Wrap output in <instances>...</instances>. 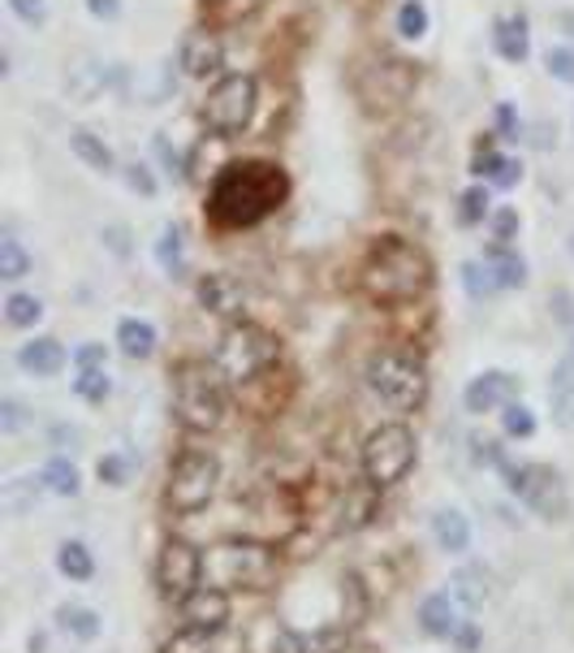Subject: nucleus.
Returning a JSON list of instances; mask_svg holds the SVG:
<instances>
[{"label": "nucleus", "instance_id": "obj_19", "mask_svg": "<svg viewBox=\"0 0 574 653\" xmlns=\"http://www.w3.org/2000/svg\"><path fill=\"white\" fill-rule=\"evenodd\" d=\"M18 368L31 372V377H57L65 368V347L57 338H31L18 347Z\"/></svg>", "mask_w": 574, "mask_h": 653}, {"label": "nucleus", "instance_id": "obj_1", "mask_svg": "<svg viewBox=\"0 0 574 653\" xmlns=\"http://www.w3.org/2000/svg\"><path fill=\"white\" fill-rule=\"evenodd\" d=\"M289 174L277 161H230L208 191V217L221 230H251L289 199Z\"/></svg>", "mask_w": 574, "mask_h": 653}, {"label": "nucleus", "instance_id": "obj_22", "mask_svg": "<svg viewBox=\"0 0 574 653\" xmlns=\"http://www.w3.org/2000/svg\"><path fill=\"white\" fill-rule=\"evenodd\" d=\"M493 44H497L501 61H510V65H522V61H527V53H531L527 18H522V13H510V18H501V22H497V31H493Z\"/></svg>", "mask_w": 574, "mask_h": 653}, {"label": "nucleus", "instance_id": "obj_37", "mask_svg": "<svg viewBox=\"0 0 574 653\" xmlns=\"http://www.w3.org/2000/svg\"><path fill=\"white\" fill-rule=\"evenodd\" d=\"M302 641H307V653H342L345 641H350V628L345 623H324Z\"/></svg>", "mask_w": 574, "mask_h": 653}, {"label": "nucleus", "instance_id": "obj_6", "mask_svg": "<svg viewBox=\"0 0 574 653\" xmlns=\"http://www.w3.org/2000/svg\"><path fill=\"white\" fill-rule=\"evenodd\" d=\"M363 377H367V390L394 412H419L428 403V368L423 359L406 351H376L367 359Z\"/></svg>", "mask_w": 574, "mask_h": 653}, {"label": "nucleus", "instance_id": "obj_44", "mask_svg": "<svg viewBox=\"0 0 574 653\" xmlns=\"http://www.w3.org/2000/svg\"><path fill=\"white\" fill-rule=\"evenodd\" d=\"M13 18L26 22V26H44L48 22V0H9Z\"/></svg>", "mask_w": 574, "mask_h": 653}, {"label": "nucleus", "instance_id": "obj_8", "mask_svg": "<svg viewBox=\"0 0 574 653\" xmlns=\"http://www.w3.org/2000/svg\"><path fill=\"white\" fill-rule=\"evenodd\" d=\"M260 109V78L255 74H221L203 96V126L221 139L242 134Z\"/></svg>", "mask_w": 574, "mask_h": 653}, {"label": "nucleus", "instance_id": "obj_25", "mask_svg": "<svg viewBox=\"0 0 574 653\" xmlns=\"http://www.w3.org/2000/svg\"><path fill=\"white\" fill-rule=\"evenodd\" d=\"M432 536H437V545L445 554H462L471 545V524H466L462 511H437L432 515Z\"/></svg>", "mask_w": 574, "mask_h": 653}, {"label": "nucleus", "instance_id": "obj_50", "mask_svg": "<svg viewBox=\"0 0 574 653\" xmlns=\"http://www.w3.org/2000/svg\"><path fill=\"white\" fill-rule=\"evenodd\" d=\"M518 178H522V165H518L515 156H506V165L497 170V178H493V186H515Z\"/></svg>", "mask_w": 574, "mask_h": 653}, {"label": "nucleus", "instance_id": "obj_51", "mask_svg": "<svg viewBox=\"0 0 574 653\" xmlns=\"http://www.w3.org/2000/svg\"><path fill=\"white\" fill-rule=\"evenodd\" d=\"M497 126H501V134H518V121H515V109L510 105H497Z\"/></svg>", "mask_w": 574, "mask_h": 653}, {"label": "nucleus", "instance_id": "obj_36", "mask_svg": "<svg viewBox=\"0 0 574 653\" xmlns=\"http://www.w3.org/2000/svg\"><path fill=\"white\" fill-rule=\"evenodd\" d=\"M462 286H466L471 298H493L501 291V282L493 277V269H488L484 260H466V264H462Z\"/></svg>", "mask_w": 574, "mask_h": 653}, {"label": "nucleus", "instance_id": "obj_34", "mask_svg": "<svg viewBox=\"0 0 574 653\" xmlns=\"http://www.w3.org/2000/svg\"><path fill=\"white\" fill-rule=\"evenodd\" d=\"M493 217V199H488V186H466L459 199V221L462 226H484Z\"/></svg>", "mask_w": 574, "mask_h": 653}, {"label": "nucleus", "instance_id": "obj_27", "mask_svg": "<svg viewBox=\"0 0 574 653\" xmlns=\"http://www.w3.org/2000/svg\"><path fill=\"white\" fill-rule=\"evenodd\" d=\"M57 623L60 632H69L74 641H96L100 636V614L91 606H60Z\"/></svg>", "mask_w": 574, "mask_h": 653}, {"label": "nucleus", "instance_id": "obj_4", "mask_svg": "<svg viewBox=\"0 0 574 653\" xmlns=\"http://www.w3.org/2000/svg\"><path fill=\"white\" fill-rule=\"evenodd\" d=\"M203 576H208V585H221V589L264 594L277 580V549L255 536H238V541L217 545L203 558Z\"/></svg>", "mask_w": 574, "mask_h": 653}, {"label": "nucleus", "instance_id": "obj_26", "mask_svg": "<svg viewBox=\"0 0 574 653\" xmlns=\"http://www.w3.org/2000/svg\"><path fill=\"white\" fill-rule=\"evenodd\" d=\"M156 264L169 273V277H181L186 273V235L181 226H165L161 238H156Z\"/></svg>", "mask_w": 574, "mask_h": 653}, {"label": "nucleus", "instance_id": "obj_39", "mask_svg": "<svg viewBox=\"0 0 574 653\" xmlns=\"http://www.w3.org/2000/svg\"><path fill=\"white\" fill-rule=\"evenodd\" d=\"M501 428H506V437H531L536 433V412L527 407V403H510V407H501Z\"/></svg>", "mask_w": 574, "mask_h": 653}, {"label": "nucleus", "instance_id": "obj_52", "mask_svg": "<svg viewBox=\"0 0 574 653\" xmlns=\"http://www.w3.org/2000/svg\"><path fill=\"white\" fill-rule=\"evenodd\" d=\"M109 238H113L117 255H125V242H121V238H125V230H121V226H113V230H109Z\"/></svg>", "mask_w": 574, "mask_h": 653}, {"label": "nucleus", "instance_id": "obj_33", "mask_svg": "<svg viewBox=\"0 0 574 653\" xmlns=\"http://www.w3.org/2000/svg\"><path fill=\"white\" fill-rule=\"evenodd\" d=\"M74 394H78L82 403H104V399L113 394V377H109V368H78Z\"/></svg>", "mask_w": 574, "mask_h": 653}, {"label": "nucleus", "instance_id": "obj_15", "mask_svg": "<svg viewBox=\"0 0 574 653\" xmlns=\"http://www.w3.org/2000/svg\"><path fill=\"white\" fill-rule=\"evenodd\" d=\"M221 69H225V44H221L217 31L199 26V31H190L181 40V74L186 78L208 83V78H221Z\"/></svg>", "mask_w": 574, "mask_h": 653}, {"label": "nucleus", "instance_id": "obj_31", "mask_svg": "<svg viewBox=\"0 0 574 653\" xmlns=\"http://www.w3.org/2000/svg\"><path fill=\"white\" fill-rule=\"evenodd\" d=\"M31 273V255L22 247L18 235H4L0 238V282H22Z\"/></svg>", "mask_w": 574, "mask_h": 653}, {"label": "nucleus", "instance_id": "obj_40", "mask_svg": "<svg viewBox=\"0 0 574 653\" xmlns=\"http://www.w3.org/2000/svg\"><path fill=\"white\" fill-rule=\"evenodd\" d=\"M454 597H459L466 610H479V606H484V597H488L484 576H479V572H459V576H454Z\"/></svg>", "mask_w": 574, "mask_h": 653}, {"label": "nucleus", "instance_id": "obj_47", "mask_svg": "<svg viewBox=\"0 0 574 653\" xmlns=\"http://www.w3.org/2000/svg\"><path fill=\"white\" fill-rule=\"evenodd\" d=\"M22 424H26V412H22V403L4 399V403H0V428H4V433H18Z\"/></svg>", "mask_w": 574, "mask_h": 653}, {"label": "nucleus", "instance_id": "obj_43", "mask_svg": "<svg viewBox=\"0 0 574 653\" xmlns=\"http://www.w3.org/2000/svg\"><path fill=\"white\" fill-rule=\"evenodd\" d=\"M125 186L134 191V195H143V199H152L161 186H156V178H152V170L143 165V161H134V165H125Z\"/></svg>", "mask_w": 574, "mask_h": 653}, {"label": "nucleus", "instance_id": "obj_9", "mask_svg": "<svg viewBox=\"0 0 574 653\" xmlns=\"http://www.w3.org/2000/svg\"><path fill=\"white\" fill-rule=\"evenodd\" d=\"M217 485H221V459L212 450H203V446H186L173 459L165 498H169V507L177 515H195V511H203L212 502Z\"/></svg>", "mask_w": 574, "mask_h": 653}, {"label": "nucleus", "instance_id": "obj_30", "mask_svg": "<svg viewBox=\"0 0 574 653\" xmlns=\"http://www.w3.org/2000/svg\"><path fill=\"white\" fill-rule=\"evenodd\" d=\"M57 567H60V576H69V580H91V576H96V558H91V549H87L82 541H65V545H60Z\"/></svg>", "mask_w": 574, "mask_h": 653}, {"label": "nucleus", "instance_id": "obj_2", "mask_svg": "<svg viewBox=\"0 0 574 653\" xmlns=\"http://www.w3.org/2000/svg\"><path fill=\"white\" fill-rule=\"evenodd\" d=\"M358 286L376 307H406L432 291V260L419 242L398 235L376 238L363 255Z\"/></svg>", "mask_w": 574, "mask_h": 653}, {"label": "nucleus", "instance_id": "obj_13", "mask_svg": "<svg viewBox=\"0 0 574 653\" xmlns=\"http://www.w3.org/2000/svg\"><path fill=\"white\" fill-rule=\"evenodd\" d=\"M518 390H522V381H518V377L501 372V368H488V372H479V377H471V381H466L462 403H466V412H471V416H488V412L510 407V403L518 399Z\"/></svg>", "mask_w": 574, "mask_h": 653}, {"label": "nucleus", "instance_id": "obj_10", "mask_svg": "<svg viewBox=\"0 0 574 653\" xmlns=\"http://www.w3.org/2000/svg\"><path fill=\"white\" fill-rule=\"evenodd\" d=\"M506 480H510V493H515L518 502H527L540 520H549V524H558V520H566L571 515V493H566V480L562 472H553L549 464H506L501 468Z\"/></svg>", "mask_w": 574, "mask_h": 653}, {"label": "nucleus", "instance_id": "obj_23", "mask_svg": "<svg viewBox=\"0 0 574 653\" xmlns=\"http://www.w3.org/2000/svg\"><path fill=\"white\" fill-rule=\"evenodd\" d=\"M117 347H121L125 359H152L156 356V325L152 320H139V316L121 320L117 325Z\"/></svg>", "mask_w": 574, "mask_h": 653}, {"label": "nucleus", "instance_id": "obj_46", "mask_svg": "<svg viewBox=\"0 0 574 653\" xmlns=\"http://www.w3.org/2000/svg\"><path fill=\"white\" fill-rule=\"evenodd\" d=\"M100 480H104V485H125V480H130V464H125L121 455H104V459H100Z\"/></svg>", "mask_w": 574, "mask_h": 653}, {"label": "nucleus", "instance_id": "obj_11", "mask_svg": "<svg viewBox=\"0 0 574 653\" xmlns=\"http://www.w3.org/2000/svg\"><path fill=\"white\" fill-rule=\"evenodd\" d=\"M415 83H419V69L402 57H376L372 65H363L358 69V100L367 105V109H398L410 100V91H415Z\"/></svg>", "mask_w": 574, "mask_h": 653}, {"label": "nucleus", "instance_id": "obj_38", "mask_svg": "<svg viewBox=\"0 0 574 653\" xmlns=\"http://www.w3.org/2000/svg\"><path fill=\"white\" fill-rule=\"evenodd\" d=\"M501 165H506V156L497 152L493 134H488V139H479V143H475V156H471V174H475V178H488V182H493Z\"/></svg>", "mask_w": 574, "mask_h": 653}, {"label": "nucleus", "instance_id": "obj_17", "mask_svg": "<svg viewBox=\"0 0 574 653\" xmlns=\"http://www.w3.org/2000/svg\"><path fill=\"white\" fill-rule=\"evenodd\" d=\"M462 601L454 594H432L419 601V628L432 641H454L462 632Z\"/></svg>", "mask_w": 574, "mask_h": 653}, {"label": "nucleus", "instance_id": "obj_3", "mask_svg": "<svg viewBox=\"0 0 574 653\" xmlns=\"http://www.w3.org/2000/svg\"><path fill=\"white\" fill-rule=\"evenodd\" d=\"M173 416L186 433H217L225 420V372L208 359H181L173 368Z\"/></svg>", "mask_w": 574, "mask_h": 653}, {"label": "nucleus", "instance_id": "obj_28", "mask_svg": "<svg viewBox=\"0 0 574 653\" xmlns=\"http://www.w3.org/2000/svg\"><path fill=\"white\" fill-rule=\"evenodd\" d=\"M221 636L225 632H208V628H186L181 623V632L173 641H165L161 653H221Z\"/></svg>", "mask_w": 574, "mask_h": 653}, {"label": "nucleus", "instance_id": "obj_7", "mask_svg": "<svg viewBox=\"0 0 574 653\" xmlns=\"http://www.w3.org/2000/svg\"><path fill=\"white\" fill-rule=\"evenodd\" d=\"M415 455H419L415 433H410L406 424H398V420H389V424H380V428L367 433V442H363V450H358V468H363V476H367L372 485L394 489V485H402L406 472L415 468Z\"/></svg>", "mask_w": 574, "mask_h": 653}, {"label": "nucleus", "instance_id": "obj_5", "mask_svg": "<svg viewBox=\"0 0 574 653\" xmlns=\"http://www.w3.org/2000/svg\"><path fill=\"white\" fill-rule=\"evenodd\" d=\"M277 359H282V342H277L273 329H264V325H255V320H230V329H225L221 342H217V359H212V363L225 372L230 385H251V381H260Z\"/></svg>", "mask_w": 574, "mask_h": 653}, {"label": "nucleus", "instance_id": "obj_29", "mask_svg": "<svg viewBox=\"0 0 574 653\" xmlns=\"http://www.w3.org/2000/svg\"><path fill=\"white\" fill-rule=\"evenodd\" d=\"M40 480L57 493V498H74L78 489H82V476H78V468L65 459V455H53L48 464H44V472H40Z\"/></svg>", "mask_w": 574, "mask_h": 653}, {"label": "nucleus", "instance_id": "obj_49", "mask_svg": "<svg viewBox=\"0 0 574 653\" xmlns=\"http://www.w3.org/2000/svg\"><path fill=\"white\" fill-rule=\"evenodd\" d=\"M87 13L96 22H117L121 18V0H87Z\"/></svg>", "mask_w": 574, "mask_h": 653}, {"label": "nucleus", "instance_id": "obj_21", "mask_svg": "<svg viewBox=\"0 0 574 653\" xmlns=\"http://www.w3.org/2000/svg\"><path fill=\"white\" fill-rule=\"evenodd\" d=\"M69 152H74L91 174H113L117 170L113 148H109L100 134H91V130H69Z\"/></svg>", "mask_w": 574, "mask_h": 653}, {"label": "nucleus", "instance_id": "obj_35", "mask_svg": "<svg viewBox=\"0 0 574 653\" xmlns=\"http://www.w3.org/2000/svg\"><path fill=\"white\" fill-rule=\"evenodd\" d=\"M428 26H432L428 0H402V9H398V35L415 44V40H423V35H428Z\"/></svg>", "mask_w": 574, "mask_h": 653}, {"label": "nucleus", "instance_id": "obj_18", "mask_svg": "<svg viewBox=\"0 0 574 653\" xmlns=\"http://www.w3.org/2000/svg\"><path fill=\"white\" fill-rule=\"evenodd\" d=\"M479 260L493 269V277L501 282V291H518V286H527V260L518 255L515 242L493 238V242L484 247V255H479Z\"/></svg>", "mask_w": 574, "mask_h": 653}, {"label": "nucleus", "instance_id": "obj_45", "mask_svg": "<svg viewBox=\"0 0 574 653\" xmlns=\"http://www.w3.org/2000/svg\"><path fill=\"white\" fill-rule=\"evenodd\" d=\"M268 653H307V641H302V632L273 628V632H268Z\"/></svg>", "mask_w": 574, "mask_h": 653}, {"label": "nucleus", "instance_id": "obj_16", "mask_svg": "<svg viewBox=\"0 0 574 653\" xmlns=\"http://www.w3.org/2000/svg\"><path fill=\"white\" fill-rule=\"evenodd\" d=\"M230 614H233L230 589H221V585H199L195 594L181 601V623H186V628L225 632V628H230Z\"/></svg>", "mask_w": 574, "mask_h": 653}, {"label": "nucleus", "instance_id": "obj_24", "mask_svg": "<svg viewBox=\"0 0 574 653\" xmlns=\"http://www.w3.org/2000/svg\"><path fill=\"white\" fill-rule=\"evenodd\" d=\"M549 403H553V420H558L562 428H574V356L562 359V363L553 368Z\"/></svg>", "mask_w": 574, "mask_h": 653}, {"label": "nucleus", "instance_id": "obj_14", "mask_svg": "<svg viewBox=\"0 0 574 653\" xmlns=\"http://www.w3.org/2000/svg\"><path fill=\"white\" fill-rule=\"evenodd\" d=\"M195 298L217 320H246V286L230 273H203L195 282Z\"/></svg>", "mask_w": 574, "mask_h": 653}, {"label": "nucleus", "instance_id": "obj_48", "mask_svg": "<svg viewBox=\"0 0 574 653\" xmlns=\"http://www.w3.org/2000/svg\"><path fill=\"white\" fill-rule=\"evenodd\" d=\"M104 356H109V351H104L100 342H82V347L74 351V363H78V368H104Z\"/></svg>", "mask_w": 574, "mask_h": 653}, {"label": "nucleus", "instance_id": "obj_42", "mask_svg": "<svg viewBox=\"0 0 574 653\" xmlns=\"http://www.w3.org/2000/svg\"><path fill=\"white\" fill-rule=\"evenodd\" d=\"M544 65H549V74H553L558 83H574V48L553 44V48L544 53Z\"/></svg>", "mask_w": 574, "mask_h": 653}, {"label": "nucleus", "instance_id": "obj_32", "mask_svg": "<svg viewBox=\"0 0 574 653\" xmlns=\"http://www.w3.org/2000/svg\"><path fill=\"white\" fill-rule=\"evenodd\" d=\"M40 316H44V303H40L35 295L13 291V295L4 298V320H9L13 329H31V325H40Z\"/></svg>", "mask_w": 574, "mask_h": 653}, {"label": "nucleus", "instance_id": "obj_20", "mask_svg": "<svg viewBox=\"0 0 574 653\" xmlns=\"http://www.w3.org/2000/svg\"><path fill=\"white\" fill-rule=\"evenodd\" d=\"M380 485H372L367 476L354 485V489H345V507H342V524L345 529H367L372 520H376V507H380Z\"/></svg>", "mask_w": 574, "mask_h": 653}, {"label": "nucleus", "instance_id": "obj_12", "mask_svg": "<svg viewBox=\"0 0 574 653\" xmlns=\"http://www.w3.org/2000/svg\"><path fill=\"white\" fill-rule=\"evenodd\" d=\"M156 585H161V594L169 601L181 606L186 597L203 585V554L190 541H181V536L165 541V549L156 558Z\"/></svg>", "mask_w": 574, "mask_h": 653}, {"label": "nucleus", "instance_id": "obj_41", "mask_svg": "<svg viewBox=\"0 0 574 653\" xmlns=\"http://www.w3.org/2000/svg\"><path fill=\"white\" fill-rule=\"evenodd\" d=\"M518 208H510V204H501V208H493V217H488V230H493V238H501V242H515L518 238Z\"/></svg>", "mask_w": 574, "mask_h": 653}]
</instances>
